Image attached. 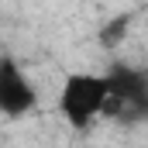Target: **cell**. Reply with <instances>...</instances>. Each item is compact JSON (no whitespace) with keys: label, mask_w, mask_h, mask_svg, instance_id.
I'll return each instance as SVG.
<instances>
[{"label":"cell","mask_w":148,"mask_h":148,"mask_svg":"<svg viewBox=\"0 0 148 148\" xmlns=\"http://www.w3.org/2000/svg\"><path fill=\"white\" fill-rule=\"evenodd\" d=\"M127 28H131V14H117V17H110L103 28H100V45L103 48H121V41L127 38Z\"/></svg>","instance_id":"277c9868"},{"label":"cell","mask_w":148,"mask_h":148,"mask_svg":"<svg viewBox=\"0 0 148 148\" xmlns=\"http://www.w3.org/2000/svg\"><path fill=\"white\" fill-rule=\"evenodd\" d=\"M107 83L103 73H69L59 90V114L73 131H90L103 117Z\"/></svg>","instance_id":"7a4b0ae2"},{"label":"cell","mask_w":148,"mask_h":148,"mask_svg":"<svg viewBox=\"0 0 148 148\" xmlns=\"http://www.w3.org/2000/svg\"><path fill=\"white\" fill-rule=\"evenodd\" d=\"M38 107V90L31 76L14 59H0V117H24Z\"/></svg>","instance_id":"3957f363"},{"label":"cell","mask_w":148,"mask_h":148,"mask_svg":"<svg viewBox=\"0 0 148 148\" xmlns=\"http://www.w3.org/2000/svg\"><path fill=\"white\" fill-rule=\"evenodd\" d=\"M107 83V100H103V117H110L117 124L131 127L141 124L148 117V76L138 66L127 62H114L103 73Z\"/></svg>","instance_id":"6da1fadb"}]
</instances>
